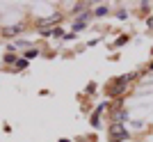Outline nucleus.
<instances>
[{"instance_id":"nucleus-5","label":"nucleus","mask_w":153,"mask_h":142,"mask_svg":"<svg viewBox=\"0 0 153 142\" xmlns=\"http://www.w3.org/2000/svg\"><path fill=\"white\" fill-rule=\"evenodd\" d=\"M62 142H66V140H62Z\"/></svg>"},{"instance_id":"nucleus-1","label":"nucleus","mask_w":153,"mask_h":142,"mask_svg":"<svg viewBox=\"0 0 153 142\" xmlns=\"http://www.w3.org/2000/svg\"><path fill=\"white\" fill-rule=\"evenodd\" d=\"M110 135H112V140H114V142H119V140H123V138H128L126 126H123V124H119V122H114L112 126H110Z\"/></svg>"},{"instance_id":"nucleus-3","label":"nucleus","mask_w":153,"mask_h":142,"mask_svg":"<svg viewBox=\"0 0 153 142\" xmlns=\"http://www.w3.org/2000/svg\"><path fill=\"white\" fill-rule=\"evenodd\" d=\"M103 14H108V7L103 5V7H98V9H96V16H103Z\"/></svg>"},{"instance_id":"nucleus-2","label":"nucleus","mask_w":153,"mask_h":142,"mask_svg":"<svg viewBox=\"0 0 153 142\" xmlns=\"http://www.w3.org/2000/svg\"><path fill=\"white\" fill-rule=\"evenodd\" d=\"M55 21H59V14H53L51 19H44V21H41V25H51V23H55Z\"/></svg>"},{"instance_id":"nucleus-4","label":"nucleus","mask_w":153,"mask_h":142,"mask_svg":"<svg viewBox=\"0 0 153 142\" xmlns=\"http://www.w3.org/2000/svg\"><path fill=\"white\" fill-rule=\"evenodd\" d=\"M149 25H151V28H153V19H151V21H149Z\"/></svg>"}]
</instances>
